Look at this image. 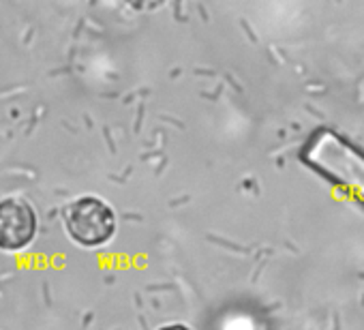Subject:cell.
Here are the masks:
<instances>
[{
	"label": "cell",
	"mask_w": 364,
	"mask_h": 330,
	"mask_svg": "<svg viewBox=\"0 0 364 330\" xmlns=\"http://www.w3.org/2000/svg\"><path fill=\"white\" fill-rule=\"evenodd\" d=\"M300 161L328 185L364 206V148L349 137L317 129L300 148Z\"/></svg>",
	"instance_id": "cell-1"
},
{
	"label": "cell",
	"mask_w": 364,
	"mask_h": 330,
	"mask_svg": "<svg viewBox=\"0 0 364 330\" xmlns=\"http://www.w3.org/2000/svg\"><path fill=\"white\" fill-rule=\"evenodd\" d=\"M67 234L82 247H101L116 234V215L107 202L95 196L73 200L63 213Z\"/></svg>",
	"instance_id": "cell-2"
},
{
	"label": "cell",
	"mask_w": 364,
	"mask_h": 330,
	"mask_svg": "<svg viewBox=\"0 0 364 330\" xmlns=\"http://www.w3.org/2000/svg\"><path fill=\"white\" fill-rule=\"evenodd\" d=\"M37 234V213L20 198H5L0 202V249L22 251Z\"/></svg>",
	"instance_id": "cell-3"
},
{
	"label": "cell",
	"mask_w": 364,
	"mask_h": 330,
	"mask_svg": "<svg viewBox=\"0 0 364 330\" xmlns=\"http://www.w3.org/2000/svg\"><path fill=\"white\" fill-rule=\"evenodd\" d=\"M159 330H191V328L185 326V324H169V326H163V328H159Z\"/></svg>",
	"instance_id": "cell-4"
}]
</instances>
